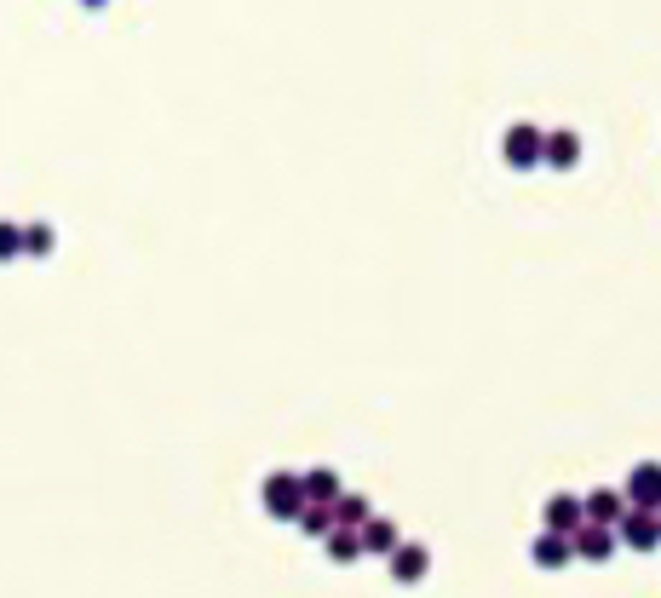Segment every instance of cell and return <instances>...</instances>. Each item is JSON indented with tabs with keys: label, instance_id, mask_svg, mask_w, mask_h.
<instances>
[{
	"label": "cell",
	"instance_id": "6da1fadb",
	"mask_svg": "<svg viewBox=\"0 0 661 598\" xmlns=\"http://www.w3.org/2000/svg\"><path fill=\"white\" fill-rule=\"evenodd\" d=\"M616 547H621V541H616V529H610V524L581 518V529H570V558H581V564H604Z\"/></svg>",
	"mask_w": 661,
	"mask_h": 598
},
{
	"label": "cell",
	"instance_id": "7a4b0ae2",
	"mask_svg": "<svg viewBox=\"0 0 661 598\" xmlns=\"http://www.w3.org/2000/svg\"><path fill=\"white\" fill-rule=\"evenodd\" d=\"M616 541L633 552H656L661 547V518L656 512H639V506H627L616 518Z\"/></svg>",
	"mask_w": 661,
	"mask_h": 598
},
{
	"label": "cell",
	"instance_id": "3957f363",
	"mask_svg": "<svg viewBox=\"0 0 661 598\" xmlns=\"http://www.w3.org/2000/svg\"><path fill=\"white\" fill-rule=\"evenodd\" d=\"M259 501H265V512H271V518H288V524H294V512L305 506V483H299L294 472H271Z\"/></svg>",
	"mask_w": 661,
	"mask_h": 598
},
{
	"label": "cell",
	"instance_id": "277c9868",
	"mask_svg": "<svg viewBox=\"0 0 661 598\" xmlns=\"http://www.w3.org/2000/svg\"><path fill=\"white\" fill-rule=\"evenodd\" d=\"M391 564V581H403V587H420L426 575H432V552L420 547V541H397V547L386 552Z\"/></svg>",
	"mask_w": 661,
	"mask_h": 598
},
{
	"label": "cell",
	"instance_id": "5b68a950",
	"mask_svg": "<svg viewBox=\"0 0 661 598\" xmlns=\"http://www.w3.org/2000/svg\"><path fill=\"white\" fill-rule=\"evenodd\" d=\"M621 495H627V506H639V512H661V466L656 460L633 466L627 483H621Z\"/></svg>",
	"mask_w": 661,
	"mask_h": 598
},
{
	"label": "cell",
	"instance_id": "8992f818",
	"mask_svg": "<svg viewBox=\"0 0 661 598\" xmlns=\"http://www.w3.org/2000/svg\"><path fill=\"white\" fill-rule=\"evenodd\" d=\"M506 161H512V167L547 161V133H541V127H512V133H506Z\"/></svg>",
	"mask_w": 661,
	"mask_h": 598
},
{
	"label": "cell",
	"instance_id": "52a82bcc",
	"mask_svg": "<svg viewBox=\"0 0 661 598\" xmlns=\"http://www.w3.org/2000/svg\"><path fill=\"white\" fill-rule=\"evenodd\" d=\"M581 512H587L593 524H610V529H616V518L627 512V495H621V489H593V495H581Z\"/></svg>",
	"mask_w": 661,
	"mask_h": 598
},
{
	"label": "cell",
	"instance_id": "ba28073f",
	"mask_svg": "<svg viewBox=\"0 0 661 598\" xmlns=\"http://www.w3.org/2000/svg\"><path fill=\"white\" fill-rule=\"evenodd\" d=\"M322 547H328V558H334V564H357V558H363V529L334 524L328 535H322Z\"/></svg>",
	"mask_w": 661,
	"mask_h": 598
},
{
	"label": "cell",
	"instance_id": "9c48e42d",
	"mask_svg": "<svg viewBox=\"0 0 661 598\" xmlns=\"http://www.w3.org/2000/svg\"><path fill=\"white\" fill-rule=\"evenodd\" d=\"M529 558H535L541 570H564V564H570V535L541 529V535H535V547H529Z\"/></svg>",
	"mask_w": 661,
	"mask_h": 598
},
{
	"label": "cell",
	"instance_id": "30bf717a",
	"mask_svg": "<svg viewBox=\"0 0 661 598\" xmlns=\"http://www.w3.org/2000/svg\"><path fill=\"white\" fill-rule=\"evenodd\" d=\"M581 518H587V512H581V495H552V501H547V529H552V535L581 529Z\"/></svg>",
	"mask_w": 661,
	"mask_h": 598
},
{
	"label": "cell",
	"instance_id": "8fae6325",
	"mask_svg": "<svg viewBox=\"0 0 661 598\" xmlns=\"http://www.w3.org/2000/svg\"><path fill=\"white\" fill-rule=\"evenodd\" d=\"M368 518H374V506H368V495H357V489H340V495H334V524L363 529Z\"/></svg>",
	"mask_w": 661,
	"mask_h": 598
},
{
	"label": "cell",
	"instance_id": "7c38bea8",
	"mask_svg": "<svg viewBox=\"0 0 661 598\" xmlns=\"http://www.w3.org/2000/svg\"><path fill=\"white\" fill-rule=\"evenodd\" d=\"M397 541H403V529L391 524V518H380V512H374V518L363 524V552H380V558H386Z\"/></svg>",
	"mask_w": 661,
	"mask_h": 598
},
{
	"label": "cell",
	"instance_id": "4fadbf2b",
	"mask_svg": "<svg viewBox=\"0 0 661 598\" xmlns=\"http://www.w3.org/2000/svg\"><path fill=\"white\" fill-rule=\"evenodd\" d=\"M294 524L305 529V535H317V541H322V535L334 529V506H328V501H305V506L294 512Z\"/></svg>",
	"mask_w": 661,
	"mask_h": 598
},
{
	"label": "cell",
	"instance_id": "5bb4252c",
	"mask_svg": "<svg viewBox=\"0 0 661 598\" xmlns=\"http://www.w3.org/2000/svg\"><path fill=\"white\" fill-rule=\"evenodd\" d=\"M305 501H328L334 506V495H340V472H334V466H317V472H305Z\"/></svg>",
	"mask_w": 661,
	"mask_h": 598
},
{
	"label": "cell",
	"instance_id": "9a60e30c",
	"mask_svg": "<svg viewBox=\"0 0 661 598\" xmlns=\"http://www.w3.org/2000/svg\"><path fill=\"white\" fill-rule=\"evenodd\" d=\"M575 156H581L575 133H547V167H575Z\"/></svg>",
	"mask_w": 661,
	"mask_h": 598
},
{
	"label": "cell",
	"instance_id": "2e32d148",
	"mask_svg": "<svg viewBox=\"0 0 661 598\" xmlns=\"http://www.w3.org/2000/svg\"><path fill=\"white\" fill-rule=\"evenodd\" d=\"M46 248H52V230H46V225L23 230V253H46Z\"/></svg>",
	"mask_w": 661,
	"mask_h": 598
},
{
	"label": "cell",
	"instance_id": "e0dca14e",
	"mask_svg": "<svg viewBox=\"0 0 661 598\" xmlns=\"http://www.w3.org/2000/svg\"><path fill=\"white\" fill-rule=\"evenodd\" d=\"M18 253H23V230L0 225V259H18Z\"/></svg>",
	"mask_w": 661,
	"mask_h": 598
},
{
	"label": "cell",
	"instance_id": "ac0fdd59",
	"mask_svg": "<svg viewBox=\"0 0 661 598\" xmlns=\"http://www.w3.org/2000/svg\"><path fill=\"white\" fill-rule=\"evenodd\" d=\"M87 6H104V0H87Z\"/></svg>",
	"mask_w": 661,
	"mask_h": 598
},
{
	"label": "cell",
	"instance_id": "d6986e66",
	"mask_svg": "<svg viewBox=\"0 0 661 598\" xmlns=\"http://www.w3.org/2000/svg\"><path fill=\"white\" fill-rule=\"evenodd\" d=\"M656 518H661V512H656Z\"/></svg>",
	"mask_w": 661,
	"mask_h": 598
}]
</instances>
